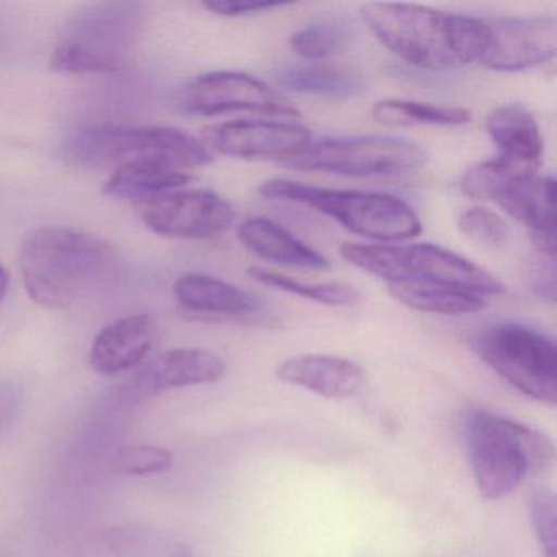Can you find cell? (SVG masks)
Listing matches in <instances>:
<instances>
[{
    "label": "cell",
    "instance_id": "1",
    "mask_svg": "<svg viewBox=\"0 0 557 557\" xmlns=\"http://www.w3.org/2000/svg\"><path fill=\"white\" fill-rule=\"evenodd\" d=\"M18 265L25 289L38 306L66 309L112 278L116 253L94 234L45 226L25 236Z\"/></svg>",
    "mask_w": 557,
    "mask_h": 557
},
{
    "label": "cell",
    "instance_id": "2",
    "mask_svg": "<svg viewBox=\"0 0 557 557\" xmlns=\"http://www.w3.org/2000/svg\"><path fill=\"white\" fill-rule=\"evenodd\" d=\"M364 24L381 45L410 66L426 71L465 67L481 60L487 45L484 18L412 4L371 2Z\"/></svg>",
    "mask_w": 557,
    "mask_h": 557
},
{
    "label": "cell",
    "instance_id": "3",
    "mask_svg": "<svg viewBox=\"0 0 557 557\" xmlns=\"http://www.w3.org/2000/svg\"><path fill=\"white\" fill-rule=\"evenodd\" d=\"M462 430L475 485L488 500L507 497L530 472L553 462V442L507 417L474 410L466 417Z\"/></svg>",
    "mask_w": 557,
    "mask_h": 557
},
{
    "label": "cell",
    "instance_id": "4",
    "mask_svg": "<svg viewBox=\"0 0 557 557\" xmlns=\"http://www.w3.org/2000/svg\"><path fill=\"white\" fill-rule=\"evenodd\" d=\"M66 158L86 169L156 162L187 172L210 164L211 152L195 136L168 126L102 125L83 129L66 145Z\"/></svg>",
    "mask_w": 557,
    "mask_h": 557
},
{
    "label": "cell",
    "instance_id": "5",
    "mask_svg": "<svg viewBox=\"0 0 557 557\" xmlns=\"http://www.w3.org/2000/svg\"><path fill=\"white\" fill-rule=\"evenodd\" d=\"M260 194L269 200L312 208L345 230L377 243L412 239L422 233V221L412 207L393 195L332 190L286 178L263 182Z\"/></svg>",
    "mask_w": 557,
    "mask_h": 557
},
{
    "label": "cell",
    "instance_id": "6",
    "mask_svg": "<svg viewBox=\"0 0 557 557\" xmlns=\"http://www.w3.org/2000/svg\"><path fill=\"white\" fill-rule=\"evenodd\" d=\"M143 8L133 2H102L81 9L64 28L51 54L61 74H110L122 70L141 32Z\"/></svg>",
    "mask_w": 557,
    "mask_h": 557
},
{
    "label": "cell",
    "instance_id": "7",
    "mask_svg": "<svg viewBox=\"0 0 557 557\" xmlns=\"http://www.w3.org/2000/svg\"><path fill=\"white\" fill-rule=\"evenodd\" d=\"M345 262L371 273L386 283H443L471 289L481 296L504 295V283L471 260L433 246H383L345 243L341 246Z\"/></svg>",
    "mask_w": 557,
    "mask_h": 557
},
{
    "label": "cell",
    "instance_id": "8",
    "mask_svg": "<svg viewBox=\"0 0 557 557\" xmlns=\"http://www.w3.org/2000/svg\"><path fill=\"white\" fill-rule=\"evenodd\" d=\"M471 347L515 389L537 403L556 406L557 350L549 335L520 322H500L478 332Z\"/></svg>",
    "mask_w": 557,
    "mask_h": 557
},
{
    "label": "cell",
    "instance_id": "9",
    "mask_svg": "<svg viewBox=\"0 0 557 557\" xmlns=\"http://www.w3.org/2000/svg\"><path fill=\"white\" fill-rule=\"evenodd\" d=\"M425 161V151L409 139L368 135L311 139L280 164L296 171L363 178L407 174L422 168Z\"/></svg>",
    "mask_w": 557,
    "mask_h": 557
},
{
    "label": "cell",
    "instance_id": "10",
    "mask_svg": "<svg viewBox=\"0 0 557 557\" xmlns=\"http://www.w3.org/2000/svg\"><path fill=\"white\" fill-rule=\"evenodd\" d=\"M175 107L185 115L216 116L250 112L295 119L298 109L278 90L246 73L218 71L195 77L175 94Z\"/></svg>",
    "mask_w": 557,
    "mask_h": 557
},
{
    "label": "cell",
    "instance_id": "11",
    "mask_svg": "<svg viewBox=\"0 0 557 557\" xmlns=\"http://www.w3.org/2000/svg\"><path fill=\"white\" fill-rule=\"evenodd\" d=\"M136 207L152 233L178 239L218 236L236 220L233 205L207 190L169 191Z\"/></svg>",
    "mask_w": 557,
    "mask_h": 557
},
{
    "label": "cell",
    "instance_id": "12",
    "mask_svg": "<svg viewBox=\"0 0 557 557\" xmlns=\"http://www.w3.org/2000/svg\"><path fill=\"white\" fill-rule=\"evenodd\" d=\"M488 38L479 63L498 73H518L556 57L557 24L554 17L491 18Z\"/></svg>",
    "mask_w": 557,
    "mask_h": 557
},
{
    "label": "cell",
    "instance_id": "13",
    "mask_svg": "<svg viewBox=\"0 0 557 557\" xmlns=\"http://www.w3.org/2000/svg\"><path fill=\"white\" fill-rule=\"evenodd\" d=\"M311 139L306 126L265 120H234L205 132V141L211 149L247 161L278 159L282 162Z\"/></svg>",
    "mask_w": 557,
    "mask_h": 557
},
{
    "label": "cell",
    "instance_id": "14",
    "mask_svg": "<svg viewBox=\"0 0 557 557\" xmlns=\"http://www.w3.org/2000/svg\"><path fill=\"white\" fill-rule=\"evenodd\" d=\"M174 296L185 312L207 321L253 322L267 312L265 301L256 293L207 273L178 276Z\"/></svg>",
    "mask_w": 557,
    "mask_h": 557
},
{
    "label": "cell",
    "instance_id": "15",
    "mask_svg": "<svg viewBox=\"0 0 557 557\" xmlns=\"http://www.w3.org/2000/svg\"><path fill=\"white\" fill-rule=\"evenodd\" d=\"M491 201L533 233L541 253L556 257V181L553 177L515 175L495 190Z\"/></svg>",
    "mask_w": 557,
    "mask_h": 557
},
{
    "label": "cell",
    "instance_id": "16",
    "mask_svg": "<svg viewBox=\"0 0 557 557\" xmlns=\"http://www.w3.org/2000/svg\"><path fill=\"white\" fill-rule=\"evenodd\" d=\"M158 337V324L149 314L116 319L97 334L89 351V364L106 376L125 373L141 364Z\"/></svg>",
    "mask_w": 557,
    "mask_h": 557
},
{
    "label": "cell",
    "instance_id": "17",
    "mask_svg": "<svg viewBox=\"0 0 557 557\" xmlns=\"http://www.w3.org/2000/svg\"><path fill=\"white\" fill-rule=\"evenodd\" d=\"M226 374V363L203 348H175L158 355L133 380L139 394H158L181 387L216 383Z\"/></svg>",
    "mask_w": 557,
    "mask_h": 557
},
{
    "label": "cell",
    "instance_id": "18",
    "mask_svg": "<svg viewBox=\"0 0 557 557\" xmlns=\"http://www.w3.org/2000/svg\"><path fill=\"white\" fill-rule=\"evenodd\" d=\"M485 129L498 149L497 159L521 174H536L544 141L533 113L520 103H505L492 110Z\"/></svg>",
    "mask_w": 557,
    "mask_h": 557
},
{
    "label": "cell",
    "instance_id": "19",
    "mask_svg": "<svg viewBox=\"0 0 557 557\" xmlns=\"http://www.w3.org/2000/svg\"><path fill=\"white\" fill-rule=\"evenodd\" d=\"M282 383L311 391L327 399H347L364 386V373L357 363L332 355H298L276 367Z\"/></svg>",
    "mask_w": 557,
    "mask_h": 557
},
{
    "label": "cell",
    "instance_id": "20",
    "mask_svg": "<svg viewBox=\"0 0 557 557\" xmlns=\"http://www.w3.org/2000/svg\"><path fill=\"white\" fill-rule=\"evenodd\" d=\"M237 237L250 252L269 262L314 272L331 269V262L318 250L267 218H250L244 221L237 230Z\"/></svg>",
    "mask_w": 557,
    "mask_h": 557
},
{
    "label": "cell",
    "instance_id": "21",
    "mask_svg": "<svg viewBox=\"0 0 557 557\" xmlns=\"http://www.w3.org/2000/svg\"><path fill=\"white\" fill-rule=\"evenodd\" d=\"M188 182L190 175L187 172L175 171L156 162H138L113 171L103 184V191L119 200L143 203L169 191L178 190Z\"/></svg>",
    "mask_w": 557,
    "mask_h": 557
},
{
    "label": "cell",
    "instance_id": "22",
    "mask_svg": "<svg viewBox=\"0 0 557 557\" xmlns=\"http://www.w3.org/2000/svg\"><path fill=\"white\" fill-rule=\"evenodd\" d=\"M387 289L407 308L430 314H472L487 306L484 296L443 283H387Z\"/></svg>",
    "mask_w": 557,
    "mask_h": 557
},
{
    "label": "cell",
    "instance_id": "23",
    "mask_svg": "<svg viewBox=\"0 0 557 557\" xmlns=\"http://www.w3.org/2000/svg\"><path fill=\"white\" fill-rule=\"evenodd\" d=\"M275 83L285 90L325 99H350L363 90V79L354 71L321 64L280 67Z\"/></svg>",
    "mask_w": 557,
    "mask_h": 557
},
{
    "label": "cell",
    "instance_id": "24",
    "mask_svg": "<svg viewBox=\"0 0 557 557\" xmlns=\"http://www.w3.org/2000/svg\"><path fill=\"white\" fill-rule=\"evenodd\" d=\"M374 122L384 126H462L471 122V112L461 107L435 106L416 100L386 99L373 107Z\"/></svg>",
    "mask_w": 557,
    "mask_h": 557
},
{
    "label": "cell",
    "instance_id": "25",
    "mask_svg": "<svg viewBox=\"0 0 557 557\" xmlns=\"http://www.w3.org/2000/svg\"><path fill=\"white\" fill-rule=\"evenodd\" d=\"M247 273L250 278L262 283V285L272 286V288L289 293V295L301 296V298L311 299L321 305L334 306V308H354L363 301L360 289L347 285V283L301 282V280H295L292 276L282 275V273L260 269V267H250Z\"/></svg>",
    "mask_w": 557,
    "mask_h": 557
},
{
    "label": "cell",
    "instance_id": "26",
    "mask_svg": "<svg viewBox=\"0 0 557 557\" xmlns=\"http://www.w3.org/2000/svg\"><path fill=\"white\" fill-rule=\"evenodd\" d=\"M107 540L110 549L119 557H190L184 544L174 543L151 528L136 524L113 528Z\"/></svg>",
    "mask_w": 557,
    "mask_h": 557
},
{
    "label": "cell",
    "instance_id": "27",
    "mask_svg": "<svg viewBox=\"0 0 557 557\" xmlns=\"http://www.w3.org/2000/svg\"><path fill=\"white\" fill-rule=\"evenodd\" d=\"M350 32L338 22H318L299 28L289 37V47L305 60L319 61L344 50Z\"/></svg>",
    "mask_w": 557,
    "mask_h": 557
},
{
    "label": "cell",
    "instance_id": "28",
    "mask_svg": "<svg viewBox=\"0 0 557 557\" xmlns=\"http://www.w3.org/2000/svg\"><path fill=\"white\" fill-rule=\"evenodd\" d=\"M459 230L472 243L487 249L507 246L511 237V227L500 214L487 208H471L459 216Z\"/></svg>",
    "mask_w": 557,
    "mask_h": 557
},
{
    "label": "cell",
    "instance_id": "29",
    "mask_svg": "<svg viewBox=\"0 0 557 557\" xmlns=\"http://www.w3.org/2000/svg\"><path fill=\"white\" fill-rule=\"evenodd\" d=\"M528 513L543 557H556V497L549 488L537 487L528 497Z\"/></svg>",
    "mask_w": 557,
    "mask_h": 557
},
{
    "label": "cell",
    "instance_id": "30",
    "mask_svg": "<svg viewBox=\"0 0 557 557\" xmlns=\"http://www.w3.org/2000/svg\"><path fill=\"white\" fill-rule=\"evenodd\" d=\"M174 462L169 449L154 445H129L120 449L115 466L129 475L159 474L168 471Z\"/></svg>",
    "mask_w": 557,
    "mask_h": 557
},
{
    "label": "cell",
    "instance_id": "31",
    "mask_svg": "<svg viewBox=\"0 0 557 557\" xmlns=\"http://www.w3.org/2000/svg\"><path fill=\"white\" fill-rule=\"evenodd\" d=\"M286 2H207L205 9L213 14L224 15V17H246V15L265 14V12L276 11V9L288 8Z\"/></svg>",
    "mask_w": 557,
    "mask_h": 557
},
{
    "label": "cell",
    "instance_id": "32",
    "mask_svg": "<svg viewBox=\"0 0 557 557\" xmlns=\"http://www.w3.org/2000/svg\"><path fill=\"white\" fill-rule=\"evenodd\" d=\"M537 267L534 269L533 286L534 292L546 299L554 302L556 299V257L544 256L537 260Z\"/></svg>",
    "mask_w": 557,
    "mask_h": 557
},
{
    "label": "cell",
    "instance_id": "33",
    "mask_svg": "<svg viewBox=\"0 0 557 557\" xmlns=\"http://www.w3.org/2000/svg\"><path fill=\"white\" fill-rule=\"evenodd\" d=\"M9 289V272L5 267L0 263V305L4 301Z\"/></svg>",
    "mask_w": 557,
    "mask_h": 557
}]
</instances>
